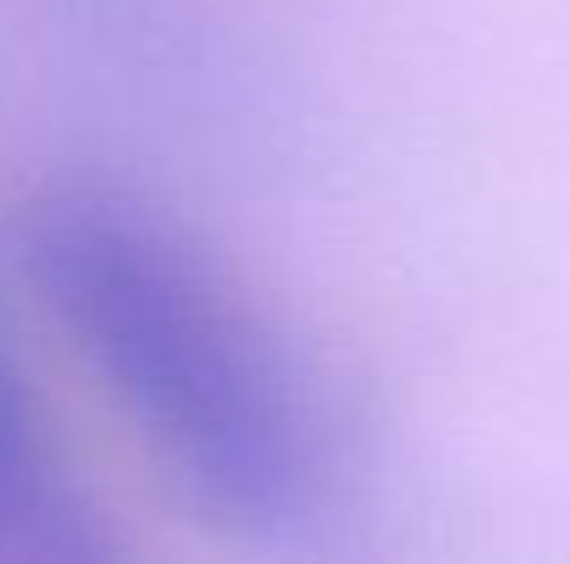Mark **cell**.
<instances>
[{"label": "cell", "mask_w": 570, "mask_h": 564, "mask_svg": "<svg viewBox=\"0 0 570 564\" xmlns=\"http://www.w3.org/2000/svg\"><path fill=\"white\" fill-rule=\"evenodd\" d=\"M17 255L78 360L194 504L244 537H288L333 493V415L272 316L161 210L56 188Z\"/></svg>", "instance_id": "obj_1"}, {"label": "cell", "mask_w": 570, "mask_h": 564, "mask_svg": "<svg viewBox=\"0 0 570 564\" xmlns=\"http://www.w3.org/2000/svg\"><path fill=\"white\" fill-rule=\"evenodd\" d=\"M111 526L0 327V564H95Z\"/></svg>", "instance_id": "obj_2"}]
</instances>
